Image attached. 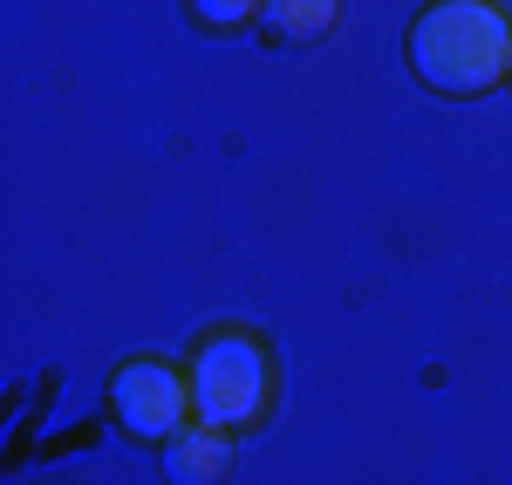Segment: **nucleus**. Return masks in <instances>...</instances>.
I'll list each match as a JSON object with an SVG mask.
<instances>
[{"label":"nucleus","instance_id":"nucleus-2","mask_svg":"<svg viewBox=\"0 0 512 485\" xmlns=\"http://www.w3.org/2000/svg\"><path fill=\"white\" fill-rule=\"evenodd\" d=\"M267 397H274V363H267V342L253 335H205L192 356V417L212 424V431H246L267 417Z\"/></svg>","mask_w":512,"mask_h":485},{"label":"nucleus","instance_id":"nucleus-1","mask_svg":"<svg viewBox=\"0 0 512 485\" xmlns=\"http://www.w3.org/2000/svg\"><path fill=\"white\" fill-rule=\"evenodd\" d=\"M410 69L437 96H485L512 76V21L492 0H431L410 21Z\"/></svg>","mask_w":512,"mask_h":485},{"label":"nucleus","instance_id":"nucleus-7","mask_svg":"<svg viewBox=\"0 0 512 485\" xmlns=\"http://www.w3.org/2000/svg\"><path fill=\"white\" fill-rule=\"evenodd\" d=\"M506 89H512V76H506Z\"/></svg>","mask_w":512,"mask_h":485},{"label":"nucleus","instance_id":"nucleus-4","mask_svg":"<svg viewBox=\"0 0 512 485\" xmlns=\"http://www.w3.org/2000/svg\"><path fill=\"white\" fill-rule=\"evenodd\" d=\"M233 472V431H212V424H185L171 445H164V479L171 485H219Z\"/></svg>","mask_w":512,"mask_h":485},{"label":"nucleus","instance_id":"nucleus-3","mask_svg":"<svg viewBox=\"0 0 512 485\" xmlns=\"http://www.w3.org/2000/svg\"><path fill=\"white\" fill-rule=\"evenodd\" d=\"M110 410L130 438L144 445H171L185 424H192V376H178L171 363L158 356H137L110 376Z\"/></svg>","mask_w":512,"mask_h":485},{"label":"nucleus","instance_id":"nucleus-6","mask_svg":"<svg viewBox=\"0 0 512 485\" xmlns=\"http://www.w3.org/2000/svg\"><path fill=\"white\" fill-rule=\"evenodd\" d=\"M260 7H267V0H192V21H198V28H219V35H226V28H246Z\"/></svg>","mask_w":512,"mask_h":485},{"label":"nucleus","instance_id":"nucleus-5","mask_svg":"<svg viewBox=\"0 0 512 485\" xmlns=\"http://www.w3.org/2000/svg\"><path fill=\"white\" fill-rule=\"evenodd\" d=\"M260 14H267V28H274L280 41H315V35L335 28L342 0H267Z\"/></svg>","mask_w":512,"mask_h":485}]
</instances>
